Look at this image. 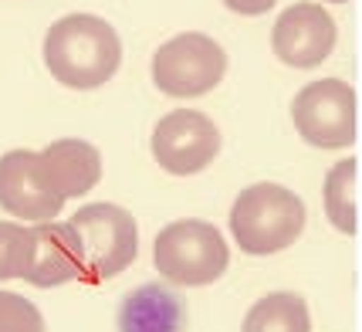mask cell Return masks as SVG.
Returning a JSON list of instances; mask_svg holds the SVG:
<instances>
[{"label":"cell","instance_id":"18","mask_svg":"<svg viewBox=\"0 0 362 332\" xmlns=\"http://www.w3.org/2000/svg\"><path fill=\"white\" fill-rule=\"evenodd\" d=\"M329 4H349V0H329Z\"/></svg>","mask_w":362,"mask_h":332},{"label":"cell","instance_id":"5","mask_svg":"<svg viewBox=\"0 0 362 332\" xmlns=\"http://www.w3.org/2000/svg\"><path fill=\"white\" fill-rule=\"evenodd\" d=\"M227 75V51L210 34L183 31L153 55V81L170 98H200Z\"/></svg>","mask_w":362,"mask_h":332},{"label":"cell","instance_id":"1","mask_svg":"<svg viewBox=\"0 0 362 332\" xmlns=\"http://www.w3.org/2000/svg\"><path fill=\"white\" fill-rule=\"evenodd\" d=\"M45 64L64 88H98L119 71V31L98 14H68L45 34Z\"/></svg>","mask_w":362,"mask_h":332},{"label":"cell","instance_id":"6","mask_svg":"<svg viewBox=\"0 0 362 332\" xmlns=\"http://www.w3.org/2000/svg\"><path fill=\"white\" fill-rule=\"evenodd\" d=\"M291 122L305 142L342 149L356 142V88L342 79L308 81L291 102Z\"/></svg>","mask_w":362,"mask_h":332},{"label":"cell","instance_id":"14","mask_svg":"<svg viewBox=\"0 0 362 332\" xmlns=\"http://www.w3.org/2000/svg\"><path fill=\"white\" fill-rule=\"evenodd\" d=\"M322 197H325L329 221L346 237L356 234L359 231V224H356V159H339L332 166L329 173H325Z\"/></svg>","mask_w":362,"mask_h":332},{"label":"cell","instance_id":"15","mask_svg":"<svg viewBox=\"0 0 362 332\" xmlns=\"http://www.w3.org/2000/svg\"><path fill=\"white\" fill-rule=\"evenodd\" d=\"M31 254V227L17 221H0V282L21 278Z\"/></svg>","mask_w":362,"mask_h":332},{"label":"cell","instance_id":"8","mask_svg":"<svg viewBox=\"0 0 362 332\" xmlns=\"http://www.w3.org/2000/svg\"><path fill=\"white\" fill-rule=\"evenodd\" d=\"M64 197L51 183L45 159L34 149H11L0 156V210L17 221H54L62 214Z\"/></svg>","mask_w":362,"mask_h":332},{"label":"cell","instance_id":"9","mask_svg":"<svg viewBox=\"0 0 362 332\" xmlns=\"http://www.w3.org/2000/svg\"><path fill=\"white\" fill-rule=\"evenodd\" d=\"M271 47L291 68H315L335 47V21L312 0L291 4L271 31Z\"/></svg>","mask_w":362,"mask_h":332},{"label":"cell","instance_id":"4","mask_svg":"<svg viewBox=\"0 0 362 332\" xmlns=\"http://www.w3.org/2000/svg\"><path fill=\"white\" fill-rule=\"evenodd\" d=\"M71 227L81 244V278H115L139 254V224L119 204H85L71 214Z\"/></svg>","mask_w":362,"mask_h":332},{"label":"cell","instance_id":"7","mask_svg":"<svg viewBox=\"0 0 362 332\" xmlns=\"http://www.w3.org/2000/svg\"><path fill=\"white\" fill-rule=\"evenodd\" d=\"M153 159L166 173L193 176L206 170L221 153V129L214 119L197 109H173L166 112L153 129Z\"/></svg>","mask_w":362,"mask_h":332},{"label":"cell","instance_id":"2","mask_svg":"<svg viewBox=\"0 0 362 332\" xmlns=\"http://www.w3.org/2000/svg\"><path fill=\"white\" fill-rule=\"evenodd\" d=\"M305 231V204L281 183H251L230 207V234L244 254H278Z\"/></svg>","mask_w":362,"mask_h":332},{"label":"cell","instance_id":"10","mask_svg":"<svg viewBox=\"0 0 362 332\" xmlns=\"http://www.w3.org/2000/svg\"><path fill=\"white\" fill-rule=\"evenodd\" d=\"M21 278L37 285V288H54V285L81 278V244L75 227L68 221L34 224L31 254H28V268Z\"/></svg>","mask_w":362,"mask_h":332},{"label":"cell","instance_id":"11","mask_svg":"<svg viewBox=\"0 0 362 332\" xmlns=\"http://www.w3.org/2000/svg\"><path fill=\"white\" fill-rule=\"evenodd\" d=\"M119 332H187V302L170 285H139L119 305Z\"/></svg>","mask_w":362,"mask_h":332},{"label":"cell","instance_id":"3","mask_svg":"<svg viewBox=\"0 0 362 332\" xmlns=\"http://www.w3.org/2000/svg\"><path fill=\"white\" fill-rule=\"evenodd\" d=\"M153 265L173 285L200 288L217 282L230 265V248L210 221L183 217L166 224L153 241Z\"/></svg>","mask_w":362,"mask_h":332},{"label":"cell","instance_id":"12","mask_svg":"<svg viewBox=\"0 0 362 332\" xmlns=\"http://www.w3.org/2000/svg\"><path fill=\"white\" fill-rule=\"evenodd\" d=\"M45 170L51 183L62 190V197H85L102 180V153L88 139H54L41 149Z\"/></svg>","mask_w":362,"mask_h":332},{"label":"cell","instance_id":"16","mask_svg":"<svg viewBox=\"0 0 362 332\" xmlns=\"http://www.w3.org/2000/svg\"><path fill=\"white\" fill-rule=\"evenodd\" d=\"M0 332H45V316L31 299L0 292Z\"/></svg>","mask_w":362,"mask_h":332},{"label":"cell","instance_id":"13","mask_svg":"<svg viewBox=\"0 0 362 332\" xmlns=\"http://www.w3.org/2000/svg\"><path fill=\"white\" fill-rule=\"evenodd\" d=\"M240 332H312L308 305L295 292H271L254 302Z\"/></svg>","mask_w":362,"mask_h":332},{"label":"cell","instance_id":"17","mask_svg":"<svg viewBox=\"0 0 362 332\" xmlns=\"http://www.w3.org/2000/svg\"><path fill=\"white\" fill-rule=\"evenodd\" d=\"M234 14H244V17H257V14H264V11H271L278 0H223Z\"/></svg>","mask_w":362,"mask_h":332}]
</instances>
